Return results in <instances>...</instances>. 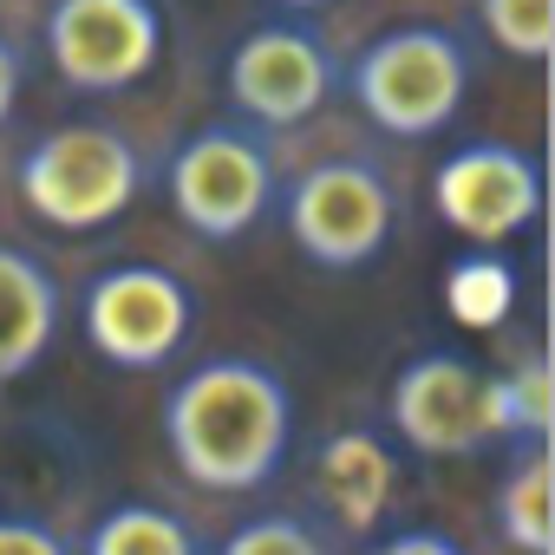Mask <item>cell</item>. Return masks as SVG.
<instances>
[{
	"mask_svg": "<svg viewBox=\"0 0 555 555\" xmlns=\"http://www.w3.org/2000/svg\"><path fill=\"white\" fill-rule=\"evenodd\" d=\"M477 21L483 40L522 66H542L555 53V0H477Z\"/></svg>",
	"mask_w": 555,
	"mask_h": 555,
	"instance_id": "16",
	"label": "cell"
},
{
	"mask_svg": "<svg viewBox=\"0 0 555 555\" xmlns=\"http://www.w3.org/2000/svg\"><path fill=\"white\" fill-rule=\"evenodd\" d=\"M60 282L53 268L14 242H0V386L34 373L60 334Z\"/></svg>",
	"mask_w": 555,
	"mask_h": 555,
	"instance_id": "11",
	"label": "cell"
},
{
	"mask_svg": "<svg viewBox=\"0 0 555 555\" xmlns=\"http://www.w3.org/2000/svg\"><path fill=\"white\" fill-rule=\"evenodd\" d=\"M164 451L209 496H255L295 457V392L268 360L216 353L170 379Z\"/></svg>",
	"mask_w": 555,
	"mask_h": 555,
	"instance_id": "1",
	"label": "cell"
},
{
	"mask_svg": "<svg viewBox=\"0 0 555 555\" xmlns=\"http://www.w3.org/2000/svg\"><path fill=\"white\" fill-rule=\"evenodd\" d=\"M470 79H477L470 40L457 27H438V21H399V27L373 34L340 66V86L360 105V118L399 144L438 138L464 112Z\"/></svg>",
	"mask_w": 555,
	"mask_h": 555,
	"instance_id": "2",
	"label": "cell"
},
{
	"mask_svg": "<svg viewBox=\"0 0 555 555\" xmlns=\"http://www.w3.org/2000/svg\"><path fill=\"white\" fill-rule=\"evenodd\" d=\"M386 425L418 457H477L490 438V373L451 347H425L386 392Z\"/></svg>",
	"mask_w": 555,
	"mask_h": 555,
	"instance_id": "10",
	"label": "cell"
},
{
	"mask_svg": "<svg viewBox=\"0 0 555 555\" xmlns=\"http://www.w3.org/2000/svg\"><path fill=\"white\" fill-rule=\"evenodd\" d=\"M360 555H470V548L457 535H444V529H392V535L366 542Z\"/></svg>",
	"mask_w": 555,
	"mask_h": 555,
	"instance_id": "20",
	"label": "cell"
},
{
	"mask_svg": "<svg viewBox=\"0 0 555 555\" xmlns=\"http://www.w3.org/2000/svg\"><path fill=\"white\" fill-rule=\"evenodd\" d=\"M0 555H79L53 522L21 516V509H0Z\"/></svg>",
	"mask_w": 555,
	"mask_h": 555,
	"instance_id": "19",
	"label": "cell"
},
{
	"mask_svg": "<svg viewBox=\"0 0 555 555\" xmlns=\"http://www.w3.org/2000/svg\"><path fill=\"white\" fill-rule=\"evenodd\" d=\"M340 92V53L314 21H261L222 60V99L255 131H295Z\"/></svg>",
	"mask_w": 555,
	"mask_h": 555,
	"instance_id": "6",
	"label": "cell"
},
{
	"mask_svg": "<svg viewBox=\"0 0 555 555\" xmlns=\"http://www.w3.org/2000/svg\"><path fill=\"white\" fill-rule=\"evenodd\" d=\"M314 483H321V503L340 529L366 535L386 522L392 509V490H399V464L386 451L379 431H334L314 457Z\"/></svg>",
	"mask_w": 555,
	"mask_h": 555,
	"instance_id": "12",
	"label": "cell"
},
{
	"mask_svg": "<svg viewBox=\"0 0 555 555\" xmlns=\"http://www.w3.org/2000/svg\"><path fill=\"white\" fill-rule=\"evenodd\" d=\"M164 196L177 209V222L203 242H242L261 229V216L282 196V164H274V138L242 125V118H216L196 125L190 138H177V151L164 157Z\"/></svg>",
	"mask_w": 555,
	"mask_h": 555,
	"instance_id": "4",
	"label": "cell"
},
{
	"mask_svg": "<svg viewBox=\"0 0 555 555\" xmlns=\"http://www.w3.org/2000/svg\"><path fill=\"white\" fill-rule=\"evenodd\" d=\"M490 438H503V451L555 438V366L535 340L503 373H490Z\"/></svg>",
	"mask_w": 555,
	"mask_h": 555,
	"instance_id": "14",
	"label": "cell"
},
{
	"mask_svg": "<svg viewBox=\"0 0 555 555\" xmlns=\"http://www.w3.org/2000/svg\"><path fill=\"white\" fill-rule=\"evenodd\" d=\"M548 464L555 451L548 444H509V464L490 490V516H496V535L516 548V555H548L555 548V522H548Z\"/></svg>",
	"mask_w": 555,
	"mask_h": 555,
	"instance_id": "13",
	"label": "cell"
},
{
	"mask_svg": "<svg viewBox=\"0 0 555 555\" xmlns=\"http://www.w3.org/2000/svg\"><path fill=\"white\" fill-rule=\"evenodd\" d=\"M14 183H21V203L34 222H47L60 235H99L138 209L151 164L131 131H118L105 118H66L21 151Z\"/></svg>",
	"mask_w": 555,
	"mask_h": 555,
	"instance_id": "3",
	"label": "cell"
},
{
	"mask_svg": "<svg viewBox=\"0 0 555 555\" xmlns=\"http://www.w3.org/2000/svg\"><path fill=\"white\" fill-rule=\"evenodd\" d=\"M268 8H282V14H295V21H308V14H321V8H334V0H268Z\"/></svg>",
	"mask_w": 555,
	"mask_h": 555,
	"instance_id": "22",
	"label": "cell"
},
{
	"mask_svg": "<svg viewBox=\"0 0 555 555\" xmlns=\"http://www.w3.org/2000/svg\"><path fill=\"white\" fill-rule=\"evenodd\" d=\"M274 203H282L288 242L314 268H327V274L373 268L392 248V235H399V190L360 151H340V157L308 164Z\"/></svg>",
	"mask_w": 555,
	"mask_h": 555,
	"instance_id": "5",
	"label": "cell"
},
{
	"mask_svg": "<svg viewBox=\"0 0 555 555\" xmlns=\"http://www.w3.org/2000/svg\"><path fill=\"white\" fill-rule=\"evenodd\" d=\"M86 347L118 373H164L196 334V288L157 261H112L86 282Z\"/></svg>",
	"mask_w": 555,
	"mask_h": 555,
	"instance_id": "7",
	"label": "cell"
},
{
	"mask_svg": "<svg viewBox=\"0 0 555 555\" xmlns=\"http://www.w3.org/2000/svg\"><path fill=\"white\" fill-rule=\"evenodd\" d=\"M40 40L66 92L125 99L164 60V8L157 0H53Z\"/></svg>",
	"mask_w": 555,
	"mask_h": 555,
	"instance_id": "8",
	"label": "cell"
},
{
	"mask_svg": "<svg viewBox=\"0 0 555 555\" xmlns=\"http://www.w3.org/2000/svg\"><path fill=\"white\" fill-rule=\"evenodd\" d=\"M21 92H27V53L0 34V131L14 125V112H21Z\"/></svg>",
	"mask_w": 555,
	"mask_h": 555,
	"instance_id": "21",
	"label": "cell"
},
{
	"mask_svg": "<svg viewBox=\"0 0 555 555\" xmlns=\"http://www.w3.org/2000/svg\"><path fill=\"white\" fill-rule=\"evenodd\" d=\"M509 268L503 261H490V255H470V261H457L451 268V282H444V301H451V314L464 321V327H496L503 314H509Z\"/></svg>",
	"mask_w": 555,
	"mask_h": 555,
	"instance_id": "18",
	"label": "cell"
},
{
	"mask_svg": "<svg viewBox=\"0 0 555 555\" xmlns=\"http://www.w3.org/2000/svg\"><path fill=\"white\" fill-rule=\"evenodd\" d=\"M79 555H209V548H203L190 516H177L164 503H144V496H125V503L99 509Z\"/></svg>",
	"mask_w": 555,
	"mask_h": 555,
	"instance_id": "15",
	"label": "cell"
},
{
	"mask_svg": "<svg viewBox=\"0 0 555 555\" xmlns=\"http://www.w3.org/2000/svg\"><path fill=\"white\" fill-rule=\"evenodd\" d=\"M209 555H334L327 535L314 529V516H295V509H261L248 522H235Z\"/></svg>",
	"mask_w": 555,
	"mask_h": 555,
	"instance_id": "17",
	"label": "cell"
},
{
	"mask_svg": "<svg viewBox=\"0 0 555 555\" xmlns=\"http://www.w3.org/2000/svg\"><path fill=\"white\" fill-rule=\"evenodd\" d=\"M431 209L477 248H503L542 222V164L522 144L470 138L431 170Z\"/></svg>",
	"mask_w": 555,
	"mask_h": 555,
	"instance_id": "9",
	"label": "cell"
}]
</instances>
